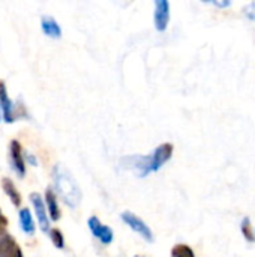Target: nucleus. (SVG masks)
Returning a JSON list of instances; mask_svg holds the SVG:
<instances>
[{
    "label": "nucleus",
    "mask_w": 255,
    "mask_h": 257,
    "mask_svg": "<svg viewBox=\"0 0 255 257\" xmlns=\"http://www.w3.org/2000/svg\"><path fill=\"white\" fill-rule=\"evenodd\" d=\"M51 178H53L56 193L59 194L62 202L69 208H77L81 203L83 194H81V190H80L75 178L71 175V172L65 166L56 164L53 167Z\"/></svg>",
    "instance_id": "obj_1"
},
{
    "label": "nucleus",
    "mask_w": 255,
    "mask_h": 257,
    "mask_svg": "<svg viewBox=\"0 0 255 257\" xmlns=\"http://www.w3.org/2000/svg\"><path fill=\"white\" fill-rule=\"evenodd\" d=\"M29 199H30L32 205H33L35 215H36V220H38V224H39L41 230L50 233V217H48L45 200L42 199V196L39 193H32Z\"/></svg>",
    "instance_id": "obj_2"
},
{
    "label": "nucleus",
    "mask_w": 255,
    "mask_h": 257,
    "mask_svg": "<svg viewBox=\"0 0 255 257\" xmlns=\"http://www.w3.org/2000/svg\"><path fill=\"white\" fill-rule=\"evenodd\" d=\"M122 220L134 230V232H137L143 239H146L147 242H153V233H152V230H150V227L140 218V217H137L135 214H132V212H123L122 215Z\"/></svg>",
    "instance_id": "obj_3"
},
{
    "label": "nucleus",
    "mask_w": 255,
    "mask_h": 257,
    "mask_svg": "<svg viewBox=\"0 0 255 257\" xmlns=\"http://www.w3.org/2000/svg\"><path fill=\"white\" fill-rule=\"evenodd\" d=\"M173 145L171 143H162L161 146H158L153 154L149 157L150 158V164H149V170L152 172H158L173 155Z\"/></svg>",
    "instance_id": "obj_4"
},
{
    "label": "nucleus",
    "mask_w": 255,
    "mask_h": 257,
    "mask_svg": "<svg viewBox=\"0 0 255 257\" xmlns=\"http://www.w3.org/2000/svg\"><path fill=\"white\" fill-rule=\"evenodd\" d=\"M9 155H11V166H12L14 172L20 178H24L26 176V160H24V154H23L21 143L18 140H11Z\"/></svg>",
    "instance_id": "obj_5"
},
{
    "label": "nucleus",
    "mask_w": 255,
    "mask_h": 257,
    "mask_svg": "<svg viewBox=\"0 0 255 257\" xmlns=\"http://www.w3.org/2000/svg\"><path fill=\"white\" fill-rule=\"evenodd\" d=\"M87 226H89V229H90L92 235H93L95 238H98L102 244L108 245V244H111V242H113V239H114V233H113V230H111L108 226L102 224V223H101V220H99L98 217H90V218H89V221H87Z\"/></svg>",
    "instance_id": "obj_6"
},
{
    "label": "nucleus",
    "mask_w": 255,
    "mask_h": 257,
    "mask_svg": "<svg viewBox=\"0 0 255 257\" xmlns=\"http://www.w3.org/2000/svg\"><path fill=\"white\" fill-rule=\"evenodd\" d=\"M170 21V3L167 0L155 2V27L159 32H164Z\"/></svg>",
    "instance_id": "obj_7"
},
{
    "label": "nucleus",
    "mask_w": 255,
    "mask_h": 257,
    "mask_svg": "<svg viewBox=\"0 0 255 257\" xmlns=\"http://www.w3.org/2000/svg\"><path fill=\"white\" fill-rule=\"evenodd\" d=\"M0 107L3 111V120L6 123H14L15 122V108H14V102L11 101L9 95H8V89L6 84L0 80Z\"/></svg>",
    "instance_id": "obj_8"
},
{
    "label": "nucleus",
    "mask_w": 255,
    "mask_h": 257,
    "mask_svg": "<svg viewBox=\"0 0 255 257\" xmlns=\"http://www.w3.org/2000/svg\"><path fill=\"white\" fill-rule=\"evenodd\" d=\"M0 257H24L17 241L8 233L0 236Z\"/></svg>",
    "instance_id": "obj_9"
},
{
    "label": "nucleus",
    "mask_w": 255,
    "mask_h": 257,
    "mask_svg": "<svg viewBox=\"0 0 255 257\" xmlns=\"http://www.w3.org/2000/svg\"><path fill=\"white\" fill-rule=\"evenodd\" d=\"M41 29H42L44 35H47L48 38H53V39L62 38V27H60V24L57 23L56 18H53L50 15H44L41 18Z\"/></svg>",
    "instance_id": "obj_10"
},
{
    "label": "nucleus",
    "mask_w": 255,
    "mask_h": 257,
    "mask_svg": "<svg viewBox=\"0 0 255 257\" xmlns=\"http://www.w3.org/2000/svg\"><path fill=\"white\" fill-rule=\"evenodd\" d=\"M2 188L5 191V194L8 196V199L12 202V205L17 206V208H20L23 199H21V194H20L18 188L15 187L14 181L9 179V178H2Z\"/></svg>",
    "instance_id": "obj_11"
},
{
    "label": "nucleus",
    "mask_w": 255,
    "mask_h": 257,
    "mask_svg": "<svg viewBox=\"0 0 255 257\" xmlns=\"http://www.w3.org/2000/svg\"><path fill=\"white\" fill-rule=\"evenodd\" d=\"M45 205H47V211H48V215H50V220L53 221H59L60 220V208H59V203H57V197H56V193H53V190H47L45 191Z\"/></svg>",
    "instance_id": "obj_12"
},
{
    "label": "nucleus",
    "mask_w": 255,
    "mask_h": 257,
    "mask_svg": "<svg viewBox=\"0 0 255 257\" xmlns=\"http://www.w3.org/2000/svg\"><path fill=\"white\" fill-rule=\"evenodd\" d=\"M18 221H20V227L24 233L27 235H33L35 233V221L32 217V212L29 208H21L18 212Z\"/></svg>",
    "instance_id": "obj_13"
},
{
    "label": "nucleus",
    "mask_w": 255,
    "mask_h": 257,
    "mask_svg": "<svg viewBox=\"0 0 255 257\" xmlns=\"http://www.w3.org/2000/svg\"><path fill=\"white\" fill-rule=\"evenodd\" d=\"M171 256L173 257H195L194 250L186 245V244H176L171 250Z\"/></svg>",
    "instance_id": "obj_14"
},
{
    "label": "nucleus",
    "mask_w": 255,
    "mask_h": 257,
    "mask_svg": "<svg viewBox=\"0 0 255 257\" xmlns=\"http://www.w3.org/2000/svg\"><path fill=\"white\" fill-rule=\"evenodd\" d=\"M50 239H51V242H53V245L56 248H59V250L65 248V236L59 229H51L50 230Z\"/></svg>",
    "instance_id": "obj_15"
},
{
    "label": "nucleus",
    "mask_w": 255,
    "mask_h": 257,
    "mask_svg": "<svg viewBox=\"0 0 255 257\" xmlns=\"http://www.w3.org/2000/svg\"><path fill=\"white\" fill-rule=\"evenodd\" d=\"M240 230H242V235L245 236L246 241L254 242V229L251 227V220H249L248 217L243 218V221H242V224H240Z\"/></svg>",
    "instance_id": "obj_16"
},
{
    "label": "nucleus",
    "mask_w": 255,
    "mask_h": 257,
    "mask_svg": "<svg viewBox=\"0 0 255 257\" xmlns=\"http://www.w3.org/2000/svg\"><path fill=\"white\" fill-rule=\"evenodd\" d=\"M243 14H245V17H246L248 20L255 21V2L248 3V5L243 8Z\"/></svg>",
    "instance_id": "obj_17"
},
{
    "label": "nucleus",
    "mask_w": 255,
    "mask_h": 257,
    "mask_svg": "<svg viewBox=\"0 0 255 257\" xmlns=\"http://www.w3.org/2000/svg\"><path fill=\"white\" fill-rule=\"evenodd\" d=\"M8 224H9V221H8V218L5 217V214H3V212H2V209H0V236L6 235Z\"/></svg>",
    "instance_id": "obj_18"
},
{
    "label": "nucleus",
    "mask_w": 255,
    "mask_h": 257,
    "mask_svg": "<svg viewBox=\"0 0 255 257\" xmlns=\"http://www.w3.org/2000/svg\"><path fill=\"white\" fill-rule=\"evenodd\" d=\"M24 160H27V161H29L30 164H33V166H38V161H36L35 155H32V154H29V152L24 154Z\"/></svg>",
    "instance_id": "obj_19"
},
{
    "label": "nucleus",
    "mask_w": 255,
    "mask_h": 257,
    "mask_svg": "<svg viewBox=\"0 0 255 257\" xmlns=\"http://www.w3.org/2000/svg\"><path fill=\"white\" fill-rule=\"evenodd\" d=\"M215 6H219V8H225V6H230L231 2L230 0H225V2H213Z\"/></svg>",
    "instance_id": "obj_20"
},
{
    "label": "nucleus",
    "mask_w": 255,
    "mask_h": 257,
    "mask_svg": "<svg viewBox=\"0 0 255 257\" xmlns=\"http://www.w3.org/2000/svg\"><path fill=\"white\" fill-rule=\"evenodd\" d=\"M2 119H3V111H2V107H0V122H2Z\"/></svg>",
    "instance_id": "obj_21"
},
{
    "label": "nucleus",
    "mask_w": 255,
    "mask_h": 257,
    "mask_svg": "<svg viewBox=\"0 0 255 257\" xmlns=\"http://www.w3.org/2000/svg\"><path fill=\"white\" fill-rule=\"evenodd\" d=\"M254 239H255V229H254Z\"/></svg>",
    "instance_id": "obj_22"
},
{
    "label": "nucleus",
    "mask_w": 255,
    "mask_h": 257,
    "mask_svg": "<svg viewBox=\"0 0 255 257\" xmlns=\"http://www.w3.org/2000/svg\"><path fill=\"white\" fill-rule=\"evenodd\" d=\"M134 257H143V256H134Z\"/></svg>",
    "instance_id": "obj_23"
}]
</instances>
